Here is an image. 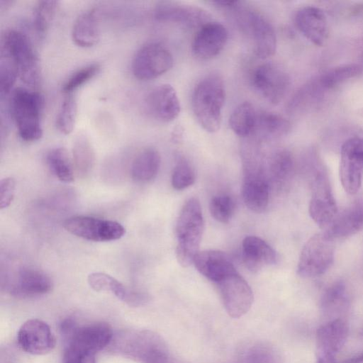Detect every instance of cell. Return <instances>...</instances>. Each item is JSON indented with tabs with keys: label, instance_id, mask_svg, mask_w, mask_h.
Here are the masks:
<instances>
[{
	"label": "cell",
	"instance_id": "obj_4",
	"mask_svg": "<svg viewBox=\"0 0 363 363\" xmlns=\"http://www.w3.org/2000/svg\"><path fill=\"white\" fill-rule=\"evenodd\" d=\"M308 170L311 188L309 214L324 230L332 222L338 211L327 169L315 152L309 154Z\"/></svg>",
	"mask_w": 363,
	"mask_h": 363
},
{
	"label": "cell",
	"instance_id": "obj_14",
	"mask_svg": "<svg viewBox=\"0 0 363 363\" xmlns=\"http://www.w3.org/2000/svg\"><path fill=\"white\" fill-rule=\"evenodd\" d=\"M216 284L230 316L240 318L250 310L253 302V293L247 282L238 272Z\"/></svg>",
	"mask_w": 363,
	"mask_h": 363
},
{
	"label": "cell",
	"instance_id": "obj_39",
	"mask_svg": "<svg viewBox=\"0 0 363 363\" xmlns=\"http://www.w3.org/2000/svg\"><path fill=\"white\" fill-rule=\"evenodd\" d=\"M77 115V103L73 94H66L56 117V127L64 134H70L75 125Z\"/></svg>",
	"mask_w": 363,
	"mask_h": 363
},
{
	"label": "cell",
	"instance_id": "obj_29",
	"mask_svg": "<svg viewBox=\"0 0 363 363\" xmlns=\"http://www.w3.org/2000/svg\"><path fill=\"white\" fill-rule=\"evenodd\" d=\"M290 122L282 116L269 111H258L252 135L259 140H274L287 135Z\"/></svg>",
	"mask_w": 363,
	"mask_h": 363
},
{
	"label": "cell",
	"instance_id": "obj_33",
	"mask_svg": "<svg viewBox=\"0 0 363 363\" xmlns=\"http://www.w3.org/2000/svg\"><path fill=\"white\" fill-rule=\"evenodd\" d=\"M257 111L249 101L240 104L229 118L231 130L238 136L246 138L252 136L257 121Z\"/></svg>",
	"mask_w": 363,
	"mask_h": 363
},
{
	"label": "cell",
	"instance_id": "obj_43",
	"mask_svg": "<svg viewBox=\"0 0 363 363\" xmlns=\"http://www.w3.org/2000/svg\"><path fill=\"white\" fill-rule=\"evenodd\" d=\"M18 76V70L13 63L8 57L1 55L0 64V94L1 96L10 93Z\"/></svg>",
	"mask_w": 363,
	"mask_h": 363
},
{
	"label": "cell",
	"instance_id": "obj_8",
	"mask_svg": "<svg viewBox=\"0 0 363 363\" xmlns=\"http://www.w3.org/2000/svg\"><path fill=\"white\" fill-rule=\"evenodd\" d=\"M334 255L333 240L323 232L313 235L301 250L297 274L304 278L324 274L332 265Z\"/></svg>",
	"mask_w": 363,
	"mask_h": 363
},
{
	"label": "cell",
	"instance_id": "obj_49",
	"mask_svg": "<svg viewBox=\"0 0 363 363\" xmlns=\"http://www.w3.org/2000/svg\"><path fill=\"white\" fill-rule=\"evenodd\" d=\"M362 335H363V330H362Z\"/></svg>",
	"mask_w": 363,
	"mask_h": 363
},
{
	"label": "cell",
	"instance_id": "obj_41",
	"mask_svg": "<svg viewBox=\"0 0 363 363\" xmlns=\"http://www.w3.org/2000/svg\"><path fill=\"white\" fill-rule=\"evenodd\" d=\"M209 208L215 220L221 223H227L233 214L235 203L228 195H218L212 198Z\"/></svg>",
	"mask_w": 363,
	"mask_h": 363
},
{
	"label": "cell",
	"instance_id": "obj_25",
	"mask_svg": "<svg viewBox=\"0 0 363 363\" xmlns=\"http://www.w3.org/2000/svg\"><path fill=\"white\" fill-rule=\"evenodd\" d=\"M349 328L342 318L330 320L316 333V354L335 356L344 346Z\"/></svg>",
	"mask_w": 363,
	"mask_h": 363
},
{
	"label": "cell",
	"instance_id": "obj_16",
	"mask_svg": "<svg viewBox=\"0 0 363 363\" xmlns=\"http://www.w3.org/2000/svg\"><path fill=\"white\" fill-rule=\"evenodd\" d=\"M156 20L171 22L198 29L210 21L208 13L203 9L177 1H161L154 9Z\"/></svg>",
	"mask_w": 363,
	"mask_h": 363
},
{
	"label": "cell",
	"instance_id": "obj_26",
	"mask_svg": "<svg viewBox=\"0 0 363 363\" xmlns=\"http://www.w3.org/2000/svg\"><path fill=\"white\" fill-rule=\"evenodd\" d=\"M242 257L246 267L257 272L266 265L277 262L275 250L262 239L256 236H247L242 242Z\"/></svg>",
	"mask_w": 363,
	"mask_h": 363
},
{
	"label": "cell",
	"instance_id": "obj_40",
	"mask_svg": "<svg viewBox=\"0 0 363 363\" xmlns=\"http://www.w3.org/2000/svg\"><path fill=\"white\" fill-rule=\"evenodd\" d=\"M101 66L98 63H92L79 68L72 74L65 82L62 91L66 94L73 92L94 78L99 72Z\"/></svg>",
	"mask_w": 363,
	"mask_h": 363
},
{
	"label": "cell",
	"instance_id": "obj_47",
	"mask_svg": "<svg viewBox=\"0 0 363 363\" xmlns=\"http://www.w3.org/2000/svg\"><path fill=\"white\" fill-rule=\"evenodd\" d=\"M159 363H184L182 360L175 357L172 352L162 359Z\"/></svg>",
	"mask_w": 363,
	"mask_h": 363
},
{
	"label": "cell",
	"instance_id": "obj_22",
	"mask_svg": "<svg viewBox=\"0 0 363 363\" xmlns=\"http://www.w3.org/2000/svg\"><path fill=\"white\" fill-rule=\"evenodd\" d=\"M363 230V199H358L337 213L323 231L335 240L352 235Z\"/></svg>",
	"mask_w": 363,
	"mask_h": 363
},
{
	"label": "cell",
	"instance_id": "obj_30",
	"mask_svg": "<svg viewBox=\"0 0 363 363\" xmlns=\"http://www.w3.org/2000/svg\"><path fill=\"white\" fill-rule=\"evenodd\" d=\"M160 155L153 147H146L134 158L130 173L132 178L140 183L149 182L157 176L160 167Z\"/></svg>",
	"mask_w": 363,
	"mask_h": 363
},
{
	"label": "cell",
	"instance_id": "obj_13",
	"mask_svg": "<svg viewBox=\"0 0 363 363\" xmlns=\"http://www.w3.org/2000/svg\"><path fill=\"white\" fill-rule=\"evenodd\" d=\"M363 177V135H354L344 141L340 148V178L345 191L355 194Z\"/></svg>",
	"mask_w": 363,
	"mask_h": 363
},
{
	"label": "cell",
	"instance_id": "obj_38",
	"mask_svg": "<svg viewBox=\"0 0 363 363\" xmlns=\"http://www.w3.org/2000/svg\"><path fill=\"white\" fill-rule=\"evenodd\" d=\"M58 6L57 1H38L34 6L33 23L36 33L43 37L50 27Z\"/></svg>",
	"mask_w": 363,
	"mask_h": 363
},
{
	"label": "cell",
	"instance_id": "obj_44",
	"mask_svg": "<svg viewBox=\"0 0 363 363\" xmlns=\"http://www.w3.org/2000/svg\"><path fill=\"white\" fill-rule=\"evenodd\" d=\"M16 183L12 177H6L0 182V208H6L11 203L15 194Z\"/></svg>",
	"mask_w": 363,
	"mask_h": 363
},
{
	"label": "cell",
	"instance_id": "obj_7",
	"mask_svg": "<svg viewBox=\"0 0 363 363\" xmlns=\"http://www.w3.org/2000/svg\"><path fill=\"white\" fill-rule=\"evenodd\" d=\"M1 55L16 66L18 77L28 86L36 88L40 82L39 60L29 38L16 29L5 31L1 38Z\"/></svg>",
	"mask_w": 363,
	"mask_h": 363
},
{
	"label": "cell",
	"instance_id": "obj_46",
	"mask_svg": "<svg viewBox=\"0 0 363 363\" xmlns=\"http://www.w3.org/2000/svg\"><path fill=\"white\" fill-rule=\"evenodd\" d=\"M342 363H363V352L345 359L342 361Z\"/></svg>",
	"mask_w": 363,
	"mask_h": 363
},
{
	"label": "cell",
	"instance_id": "obj_37",
	"mask_svg": "<svg viewBox=\"0 0 363 363\" xmlns=\"http://www.w3.org/2000/svg\"><path fill=\"white\" fill-rule=\"evenodd\" d=\"M294 167V157L287 150H280L273 154L269 162V172L274 182L284 185L291 178Z\"/></svg>",
	"mask_w": 363,
	"mask_h": 363
},
{
	"label": "cell",
	"instance_id": "obj_17",
	"mask_svg": "<svg viewBox=\"0 0 363 363\" xmlns=\"http://www.w3.org/2000/svg\"><path fill=\"white\" fill-rule=\"evenodd\" d=\"M145 106L151 117L163 123L174 121L181 111L177 91L168 84H160L152 89L145 99Z\"/></svg>",
	"mask_w": 363,
	"mask_h": 363
},
{
	"label": "cell",
	"instance_id": "obj_24",
	"mask_svg": "<svg viewBox=\"0 0 363 363\" xmlns=\"http://www.w3.org/2000/svg\"><path fill=\"white\" fill-rule=\"evenodd\" d=\"M193 263L200 274L216 284L237 272L229 256L218 250L199 252Z\"/></svg>",
	"mask_w": 363,
	"mask_h": 363
},
{
	"label": "cell",
	"instance_id": "obj_18",
	"mask_svg": "<svg viewBox=\"0 0 363 363\" xmlns=\"http://www.w3.org/2000/svg\"><path fill=\"white\" fill-rule=\"evenodd\" d=\"M228 39L225 27L210 21L197 30L191 44L192 52L199 59H212L223 50Z\"/></svg>",
	"mask_w": 363,
	"mask_h": 363
},
{
	"label": "cell",
	"instance_id": "obj_21",
	"mask_svg": "<svg viewBox=\"0 0 363 363\" xmlns=\"http://www.w3.org/2000/svg\"><path fill=\"white\" fill-rule=\"evenodd\" d=\"M88 283L96 291H108L130 306H140L150 300L148 294L132 290L113 277L103 272H94L88 276Z\"/></svg>",
	"mask_w": 363,
	"mask_h": 363
},
{
	"label": "cell",
	"instance_id": "obj_23",
	"mask_svg": "<svg viewBox=\"0 0 363 363\" xmlns=\"http://www.w3.org/2000/svg\"><path fill=\"white\" fill-rule=\"evenodd\" d=\"M242 196L244 203L252 211L261 213L267 208L269 187L263 169L244 171Z\"/></svg>",
	"mask_w": 363,
	"mask_h": 363
},
{
	"label": "cell",
	"instance_id": "obj_34",
	"mask_svg": "<svg viewBox=\"0 0 363 363\" xmlns=\"http://www.w3.org/2000/svg\"><path fill=\"white\" fill-rule=\"evenodd\" d=\"M46 162L59 180L65 183L74 181L73 162L65 148L59 147L51 149L46 155Z\"/></svg>",
	"mask_w": 363,
	"mask_h": 363
},
{
	"label": "cell",
	"instance_id": "obj_5",
	"mask_svg": "<svg viewBox=\"0 0 363 363\" xmlns=\"http://www.w3.org/2000/svg\"><path fill=\"white\" fill-rule=\"evenodd\" d=\"M44 106L43 96L24 87L16 89L10 99V112L19 137L26 142H35L43 135L41 123Z\"/></svg>",
	"mask_w": 363,
	"mask_h": 363
},
{
	"label": "cell",
	"instance_id": "obj_15",
	"mask_svg": "<svg viewBox=\"0 0 363 363\" xmlns=\"http://www.w3.org/2000/svg\"><path fill=\"white\" fill-rule=\"evenodd\" d=\"M17 341L23 350L35 355L49 353L56 344L50 326L38 318L28 320L21 326L17 333Z\"/></svg>",
	"mask_w": 363,
	"mask_h": 363
},
{
	"label": "cell",
	"instance_id": "obj_32",
	"mask_svg": "<svg viewBox=\"0 0 363 363\" xmlns=\"http://www.w3.org/2000/svg\"><path fill=\"white\" fill-rule=\"evenodd\" d=\"M234 363H281L276 349L262 342L245 345L237 352Z\"/></svg>",
	"mask_w": 363,
	"mask_h": 363
},
{
	"label": "cell",
	"instance_id": "obj_28",
	"mask_svg": "<svg viewBox=\"0 0 363 363\" xmlns=\"http://www.w3.org/2000/svg\"><path fill=\"white\" fill-rule=\"evenodd\" d=\"M350 306V296L346 284L338 280L329 285L323 291L320 301L321 313L324 316L331 317L345 313ZM332 319V320H333Z\"/></svg>",
	"mask_w": 363,
	"mask_h": 363
},
{
	"label": "cell",
	"instance_id": "obj_6",
	"mask_svg": "<svg viewBox=\"0 0 363 363\" xmlns=\"http://www.w3.org/2000/svg\"><path fill=\"white\" fill-rule=\"evenodd\" d=\"M60 330L65 340L64 352L78 355H93L108 347L113 332L111 326L103 322L77 326L71 318L62 321Z\"/></svg>",
	"mask_w": 363,
	"mask_h": 363
},
{
	"label": "cell",
	"instance_id": "obj_3",
	"mask_svg": "<svg viewBox=\"0 0 363 363\" xmlns=\"http://www.w3.org/2000/svg\"><path fill=\"white\" fill-rule=\"evenodd\" d=\"M204 229V221L198 199H189L179 214L175 234L177 238L176 257L178 263L186 267L194 262L199 252V245Z\"/></svg>",
	"mask_w": 363,
	"mask_h": 363
},
{
	"label": "cell",
	"instance_id": "obj_48",
	"mask_svg": "<svg viewBox=\"0 0 363 363\" xmlns=\"http://www.w3.org/2000/svg\"><path fill=\"white\" fill-rule=\"evenodd\" d=\"M362 11H363V4L358 5L357 7H355L353 9V12H354V13H359V12H362Z\"/></svg>",
	"mask_w": 363,
	"mask_h": 363
},
{
	"label": "cell",
	"instance_id": "obj_2",
	"mask_svg": "<svg viewBox=\"0 0 363 363\" xmlns=\"http://www.w3.org/2000/svg\"><path fill=\"white\" fill-rule=\"evenodd\" d=\"M225 99L224 82L216 73L206 75L196 85L191 99L192 109L206 131L215 133L220 129Z\"/></svg>",
	"mask_w": 363,
	"mask_h": 363
},
{
	"label": "cell",
	"instance_id": "obj_27",
	"mask_svg": "<svg viewBox=\"0 0 363 363\" xmlns=\"http://www.w3.org/2000/svg\"><path fill=\"white\" fill-rule=\"evenodd\" d=\"M74 43L82 48H91L99 42L100 30L95 9L84 11L77 17L72 29Z\"/></svg>",
	"mask_w": 363,
	"mask_h": 363
},
{
	"label": "cell",
	"instance_id": "obj_36",
	"mask_svg": "<svg viewBox=\"0 0 363 363\" xmlns=\"http://www.w3.org/2000/svg\"><path fill=\"white\" fill-rule=\"evenodd\" d=\"M363 71V65L352 63L332 68L319 76L317 79L325 91L335 88L347 79L354 78Z\"/></svg>",
	"mask_w": 363,
	"mask_h": 363
},
{
	"label": "cell",
	"instance_id": "obj_12",
	"mask_svg": "<svg viewBox=\"0 0 363 363\" xmlns=\"http://www.w3.org/2000/svg\"><path fill=\"white\" fill-rule=\"evenodd\" d=\"M64 228L72 235L95 242L116 240L125 233V228L116 221L86 216L67 218Z\"/></svg>",
	"mask_w": 363,
	"mask_h": 363
},
{
	"label": "cell",
	"instance_id": "obj_31",
	"mask_svg": "<svg viewBox=\"0 0 363 363\" xmlns=\"http://www.w3.org/2000/svg\"><path fill=\"white\" fill-rule=\"evenodd\" d=\"M325 92L317 78L313 79L294 94L287 104L286 110L291 114L301 113L320 101Z\"/></svg>",
	"mask_w": 363,
	"mask_h": 363
},
{
	"label": "cell",
	"instance_id": "obj_9",
	"mask_svg": "<svg viewBox=\"0 0 363 363\" xmlns=\"http://www.w3.org/2000/svg\"><path fill=\"white\" fill-rule=\"evenodd\" d=\"M238 1V20L242 28L250 35L255 55L260 59L272 56L277 48V36L271 23L259 12L242 8Z\"/></svg>",
	"mask_w": 363,
	"mask_h": 363
},
{
	"label": "cell",
	"instance_id": "obj_42",
	"mask_svg": "<svg viewBox=\"0 0 363 363\" xmlns=\"http://www.w3.org/2000/svg\"><path fill=\"white\" fill-rule=\"evenodd\" d=\"M195 172L186 160L182 159L177 163L172 175V186L177 190H182L195 182Z\"/></svg>",
	"mask_w": 363,
	"mask_h": 363
},
{
	"label": "cell",
	"instance_id": "obj_45",
	"mask_svg": "<svg viewBox=\"0 0 363 363\" xmlns=\"http://www.w3.org/2000/svg\"><path fill=\"white\" fill-rule=\"evenodd\" d=\"M315 363H337L335 356L316 354Z\"/></svg>",
	"mask_w": 363,
	"mask_h": 363
},
{
	"label": "cell",
	"instance_id": "obj_20",
	"mask_svg": "<svg viewBox=\"0 0 363 363\" xmlns=\"http://www.w3.org/2000/svg\"><path fill=\"white\" fill-rule=\"evenodd\" d=\"M294 22L300 33L310 42L321 46L329 35V28L323 11L314 6L298 9L294 16Z\"/></svg>",
	"mask_w": 363,
	"mask_h": 363
},
{
	"label": "cell",
	"instance_id": "obj_35",
	"mask_svg": "<svg viewBox=\"0 0 363 363\" xmlns=\"http://www.w3.org/2000/svg\"><path fill=\"white\" fill-rule=\"evenodd\" d=\"M72 162L78 174L82 177L89 174L94 164V150L89 139L84 134H79L74 141Z\"/></svg>",
	"mask_w": 363,
	"mask_h": 363
},
{
	"label": "cell",
	"instance_id": "obj_1",
	"mask_svg": "<svg viewBox=\"0 0 363 363\" xmlns=\"http://www.w3.org/2000/svg\"><path fill=\"white\" fill-rule=\"evenodd\" d=\"M108 351L138 363H158L171 352L157 333L145 329H125L113 334Z\"/></svg>",
	"mask_w": 363,
	"mask_h": 363
},
{
	"label": "cell",
	"instance_id": "obj_19",
	"mask_svg": "<svg viewBox=\"0 0 363 363\" xmlns=\"http://www.w3.org/2000/svg\"><path fill=\"white\" fill-rule=\"evenodd\" d=\"M52 286L51 278L43 271L33 267H23L18 271L6 289L13 296L32 298L49 293Z\"/></svg>",
	"mask_w": 363,
	"mask_h": 363
},
{
	"label": "cell",
	"instance_id": "obj_10",
	"mask_svg": "<svg viewBox=\"0 0 363 363\" xmlns=\"http://www.w3.org/2000/svg\"><path fill=\"white\" fill-rule=\"evenodd\" d=\"M172 65L173 57L167 48L158 43H148L135 52L131 69L138 79L149 81L164 74Z\"/></svg>",
	"mask_w": 363,
	"mask_h": 363
},
{
	"label": "cell",
	"instance_id": "obj_11",
	"mask_svg": "<svg viewBox=\"0 0 363 363\" xmlns=\"http://www.w3.org/2000/svg\"><path fill=\"white\" fill-rule=\"evenodd\" d=\"M250 82L254 89L274 105L279 104L284 99L291 85L288 74L272 62L257 66L251 73Z\"/></svg>",
	"mask_w": 363,
	"mask_h": 363
}]
</instances>
